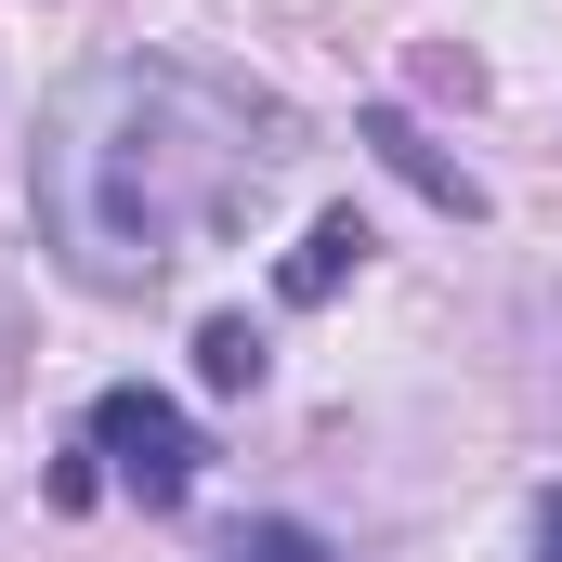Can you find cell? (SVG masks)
I'll return each mask as SVG.
<instances>
[{"label": "cell", "mask_w": 562, "mask_h": 562, "mask_svg": "<svg viewBox=\"0 0 562 562\" xmlns=\"http://www.w3.org/2000/svg\"><path fill=\"white\" fill-rule=\"evenodd\" d=\"M262 170H276V144L236 92L183 79V66H92L40 119L26 210L79 288H157L196 236H223L262 196Z\"/></svg>", "instance_id": "6da1fadb"}, {"label": "cell", "mask_w": 562, "mask_h": 562, "mask_svg": "<svg viewBox=\"0 0 562 562\" xmlns=\"http://www.w3.org/2000/svg\"><path fill=\"white\" fill-rule=\"evenodd\" d=\"M92 458H105V484H119V497H144V510H183V497H196V471H210L196 419H183L170 393H144V380L92 393Z\"/></svg>", "instance_id": "7a4b0ae2"}, {"label": "cell", "mask_w": 562, "mask_h": 562, "mask_svg": "<svg viewBox=\"0 0 562 562\" xmlns=\"http://www.w3.org/2000/svg\"><path fill=\"white\" fill-rule=\"evenodd\" d=\"M353 132H367V157H380L393 183H419V196L445 210V223H484V183H471V170H458V157H445V144H431L419 119H406V105H367Z\"/></svg>", "instance_id": "3957f363"}, {"label": "cell", "mask_w": 562, "mask_h": 562, "mask_svg": "<svg viewBox=\"0 0 562 562\" xmlns=\"http://www.w3.org/2000/svg\"><path fill=\"white\" fill-rule=\"evenodd\" d=\"M367 249H380V236H367L353 210H314V223H301V249L276 262V288H288V301H340V276H353Z\"/></svg>", "instance_id": "277c9868"}, {"label": "cell", "mask_w": 562, "mask_h": 562, "mask_svg": "<svg viewBox=\"0 0 562 562\" xmlns=\"http://www.w3.org/2000/svg\"><path fill=\"white\" fill-rule=\"evenodd\" d=\"M262 367H276V353H262L249 314H210V327H196V380H210V393H262Z\"/></svg>", "instance_id": "5b68a950"}, {"label": "cell", "mask_w": 562, "mask_h": 562, "mask_svg": "<svg viewBox=\"0 0 562 562\" xmlns=\"http://www.w3.org/2000/svg\"><path fill=\"white\" fill-rule=\"evenodd\" d=\"M223 562H340V550H327L314 524H288V510H276V524H236V537H223Z\"/></svg>", "instance_id": "8992f818"}, {"label": "cell", "mask_w": 562, "mask_h": 562, "mask_svg": "<svg viewBox=\"0 0 562 562\" xmlns=\"http://www.w3.org/2000/svg\"><path fill=\"white\" fill-rule=\"evenodd\" d=\"M537 562H562V484L537 497Z\"/></svg>", "instance_id": "52a82bcc"}]
</instances>
